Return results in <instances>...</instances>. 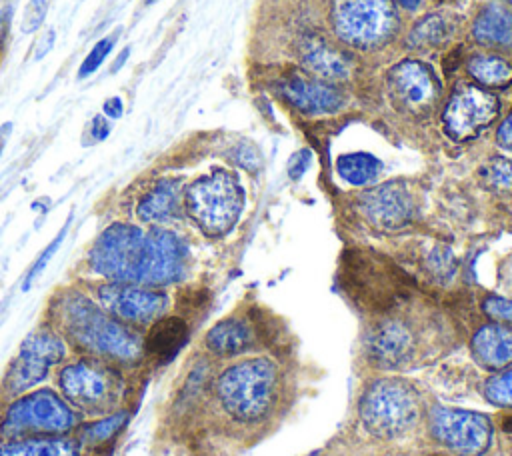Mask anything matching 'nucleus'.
I'll list each match as a JSON object with an SVG mask.
<instances>
[{
    "label": "nucleus",
    "instance_id": "f257e3e1",
    "mask_svg": "<svg viewBox=\"0 0 512 456\" xmlns=\"http://www.w3.org/2000/svg\"><path fill=\"white\" fill-rule=\"evenodd\" d=\"M50 320L52 328L86 356L116 366H136L144 360V336L80 292L68 290L56 296Z\"/></svg>",
    "mask_w": 512,
    "mask_h": 456
},
{
    "label": "nucleus",
    "instance_id": "f03ea898",
    "mask_svg": "<svg viewBox=\"0 0 512 456\" xmlns=\"http://www.w3.org/2000/svg\"><path fill=\"white\" fill-rule=\"evenodd\" d=\"M58 388L78 414H108L118 410L126 398V378L120 366L82 356L62 362L58 368Z\"/></svg>",
    "mask_w": 512,
    "mask_h": 456
},
{
    "label": "nucleus",
    "instance_id": "7ed1b4c3",
    "mask_svg": "<svg viewBox=\"0 0 512 456\" xmlns=\"http://www.w3.org/2000/svg\"><path fill=\"white\" fill-rule=\"evenodd\" d=\"M78 426L80 414L50 388L20 394L0 412V440L70 436Z\"/></svg>",
    "mask_w": 512,
    "mask_h": 456
},
{
    "label": "nucleus",
    "instance_id": "20e7f679",
    "mask_svg": "<svg viewBox=\"0 0 512 456\" xmlns=\"http://www.w3.org/2000/svg\"><path fill=\"white\" fill-rule=\"evenodd\" d=\"M278 394V368L266 358L228 366L216 380L220 406L236 420L254 422L266 416Z\"/></svg>",
    "mask_w": 512,
    "mask_h": 456
},
{
    "label": "nucleus",
    "instance_id": "39448f33",
    "mask_svg": "<svg viewBox=\"0 0 512 456\" xmlns=\"http://www.w3.org/2000/svg\"><path fill=\"white\" fill-rule=\"evenodd\" d=\"M150 250V232L116 222L96 238L88 254V266L112 282L146 286Z\"/></svg>",
    "mask_w": 512,
    "mask_h": 456
},
{
    "label": "nucleus",
    "instance_id": "423d86ee",
    "mask_svg": "<svg viewBox=\"0 0 512 456\" xmlns=\"http://www.w3.org/2000/svg\"><path fill=\"white\" fill-rule=\"evenodd\" d=\"M184 206L206 236L220 238L238 222L244 208V190L234 174L214 170L184 190Z\"/></svg>",
    "mask_w": 512,
    "mask_h": 456
},
{
    "label": "nucleus",
    "instance_id": "0eeeda50",
    "mask_svg": "<svg viewBox=\"0 0 512 456\" xmlns=\"http://www.w3.org/2000/svg\"><path fill=\"white\" fill-rule=\"evenodd\" d=\"M362 426L378 438H396L410 430L420 416V396L400 378L374 380L358 404Z\"/></svg>",
    "mask_w": 512,
    "mask_h": 456
},
{
    "label": "nucleus",
    "instance_id": "6e6552de",
    "mask_svg": "<svg viewBox=\"0 0 512 456\" xmlns=\"http://www.w3.org/2000/svg\"><path fill=\"white\" fill-rule=\"evenodd\" d=\"M332 28L336 36L356 48H376L398 30V12L392 0H332Z\"/></svg>",
    "mask_w": 512,
    "mask_h": 456
},
{
    "label": "nucleus",
    "instance_id": "1a4fd4ad",
    "mask_svg": "<svg viewBox=\"0 0 512 456\" xmlns=\"http://www.w3.org/2000/svg\"><path fill=\"white\" fill-rule=\"evenodd\" d=\"M342 284L358 306L384 312L408 296L400 272L374 254L358 252L344 264Z\"/></svg>",
    "mask_w": 512,
    "mask_h": 456
},
{
    "label": "nucleus",
    "instance_id": "9d476101",
    "mask_svg": "<svg viewBox=\"0 0 512 456\" xmlns=\"http://www.w3.org/2000/svg\"><path fill=\"white\" fill-rule=\"evenodd\" d=\"M500 112L498 98L476 82H458L442 110L444 134L454 142L474 140Z\"/></svg>",
    "mask_w": 512,
    "mask_h": 456
},
{
    "label": "nucleus",
    "instance_id": "9b49d317",
    "mask_svg": "<svg viewBox=\"0 0 512 456\" xmlns=\"http://www.w3.org/2000/svg\"><path fill=\"white\" fill-rule=\"evenodd\" d=\"M392 102L416 118L430 116L442 96V84L434 70L420 60H402L388 72Z\"/></svg>",
    "mask_w": 512,
    "mask_h": 456
},
{
    "label": "nucleus",
    "instance_id": "f8f14e48",
    "mask_svg": "<svg viewBox=\"0 0 512 456\" xmlns=\"http://www.w3.org/2000/svg\"><path fill=\"white\" fill-rule=\"evenodd\" d=\"M434 438L464 456H480L492 442V422L486 414L436 406L430 410Z\"/></svg>",
    "mask_w": 512,
    "mask_h": 456
},
{
    "label": "nucleus",
    "instance_id": "ddd939ff",
    "mask_svg": "<svg viewBox=\"0 0 512 456\" xmlns=\"http://www.w3.org/2000/svg\"><path fill=\"white\" fill-rule=\"evenodd\" d=\"M96 298L110 316L132 328L156 322L168 308V296L164 292L130 282L102 284L96 290Z\"/></svg>",
    "mask_w": 512,
    "mask_h": 456
},
{
    "label": "nucleus",
    "instance_id": "4468645a",
    "mask_svg": "<svg viewBox=\"0 0 512 456\" xmlns=\"http://www.w3.org/2000/svg\"><path fill=\"white\" fill-rule=\"evenodd\" d=\"M360 214L380 230L406 226L414 216V200L404 182H384L358 196Z\"/></svg>",
    "mask_w": 512,
    "mask_h": 456
},
{
    "label": "nucleus",
    "instance_id": "2eb2a0df",
    "mask_svg": "<svg viewBox=\"0 0 512 456\" xmlns=\"http://www.w3.org/2000/svg\"><path fill=\"white\" fill-rule=\"evenodd\" d=\"M282 98L304 114H336L346 104V94L334 82L316 76L292 74L280 84Z\"/></svg>",
    "mask_w": 512,
    "mask_h": 456
},
{
    "label": "nucleus",
    "instance_id": "dca6fc26",
    "mask_svg": "<svg viewBox=\"0 0 512 456\" xmlns=\"http://www.w3.org/2000/svg\"><path fill=\"white\" fill-rule=\"evenodd\" d=\"M150 266L146 276V286L158 288L172 284L184 276L186 270V244L180 236L170 230L154 228L150 230Z\"/></svg>",
    "mask_w": 512,
    "mask_h": 456
},
{
    "label": "nucleus",
    "instance_id": "f3484780",
    "mask_svg": "<svg viewBox=\"0 0 512 456\" xmlns=\"http://www.w3.org/2000/svg\"><path fill=\"white\" fill-rule=\"evenodd\" d=\"M414 334L400 320L382 322L368 338V354L380 368H398L410 360Z\"/></svg>",
    "mask_w": 512,
    "mask_h": 456
},
{
    "label": "nucleus",
    "instance_id": "a211bd4d",
    "mask_svg": "<svg viewBox=\"0 0 512 456\" xmlns=\"http://www.w3.org/2000/svg\"><path fill=\"white\" fill-rule=\"evenodd\" d=\"M300 60L312 76L326 82L348 78L352 68V60L346 52L318 36H306L300 42Z\"/></svg>",
    "mask_w": 512,
    "mask_h": 456
},
{
    "label": "nucleus",
    "instance_id": "6ab92c4d",
    "mask_svg": "<svg viewBox=\"0 0 512 456\" xmlns=\"http://www.w3.org/2000/svg\"><path fill=\"white\" fill-rule=\"evenodd\" d=\"M188 340V324L180 316H160L150 324L144 336V356L158 364H168L184 348Z\"/></svg>",
    "mask_w": 512,
    "mask_h": 456
},
{
    "label": "nucleus",
    "instance_id": "aec40b11",
    "mask_svg": "<svg viewBox=\"0 0 512 456\" xmlns=\"http://www.w3.org/2000/svg\"><path fill=\"white\" fill-rule=\"evenodd\" d=\"M474 360L486 370H502L512 364V328L504 324H486L470 340Z\"/></svg>",
    "mask_w": 512,
    "mask_h": 456
},
{
    "label": "nucleus",
    "instance_id": "412c9836",
    "mask_svg": "<svg viewBox=\"0 0 512 456\" xmlns=\"http://www.w3.org/2000/svg\"><path fill=\"white\" fill-rule=\"evenodd\" d=\"M52 366H48L46 362L34 358L28 352L18 350V354L12 358V362L8 364L4 378L0 382V394L6 400H12L20 394L30 392L32 388H36L40 382L46 380V376L50 374Z\"/></svg>",
    "mask_w": 512,
    "mask_h": 456
},
{
    "label": "nucleus",
    "instance_id": "4be33fe9",
    "mask_svg": "<svg viewBox=\"0 0 512 456\" xmlns=\"http://www.w3.org/2000/svg\"><path fill=\"white\" fill-rule=\"evenodd\" d=\"M182 206V186L180 180L164 178L152 186L138 202L136 214L142 222L158 224L178 216Z\"/></svg>",
    "mask_w": 512,
    "mask_h": 456
},
{
    "label": "nucleus",
    "instance_id": "5701e85b",
    "mask_svg": "<svg viewBox=\"0 0 512 456\" xmlns=\"http://www.w3.org/2000/svg\"><path fill=\"white\" fill-rule=\"evenodd\" d=\"M0 456H84V446L72 436L0 440Z\"/></svg>",
    "mask_w": 512,
    "mask_h": 456
},
{
    "label": "nucleus",
    "instance_id": "b1692460",
    "mask_svg": "<svg viewBox=\"0 0 512 456\" xmlns=\"http://www.w3.org/2000/svg\"><path fill=\"white\" fill-rule=\"evenodd\" d=\"M254 342V332L250 324L242 318H226L214 324L206 336V348L216 356H236L248 350Z\"/></svg>",
    "mask_w": 512,
    "mask_h": 456
},
{
    "label": "nucleus",
    "instance_id": "393cba45",
    "mask_svg": "<svg viewBox=\"0 0 512 456\" xmlns=\"http://www.w3.org/2000/svg\"><path fill=\"white\" fill-rule=\"evenodd\" d=\"M472 36L486 46H512V10L500 2L484 6L472 24Z\"/></svg>",
    "mask_w": 512,
    "mask_h": 456
},
{
    "label": "nucleus",
    "instance_id": "a878e982",
    "mask_svg": "<svg viewBox=\"0 0 512 456\" xmlns=\"http://www.w3.org/2000/svg\"><path fill=\"white\" fill-rule=\"evenodd\" d=\"M130 422V414L124 408H118L114 412L102 414L92 422L80 424L76 428V438L84 448H100L114 440Z\"/></svg>",
    "mask_w": 512,
    "mask_h": 456
},
{
    "label": "nucleus",
    "instance_id": "bb28decb",
    "mask_svg": "<svg viewBox=\"0 0 512 456\" xmlns=\"http://www.w3.org/2000/svg\"><path fill=\"white\" fill-rule=\"evenodd\" d=\"M468 74L484 88H506L512 82V64L500 56L476 54L468 60Z\"/></svg>",
    "mask_w": 512,
    "mask_h": 456
},
{
    "label": "nucleus",
    "instance_id": "cd10ccee",
    "mask_svg": "<svg viewBox=\"0 0 512 456\" xmlns=\"http://www.w3.org/2000/svg\"><path fill=\"white\" fill-rule=\"evenodd\" d=\"M336 168H338V174L348 184L366 186L378 178L382 170V162L368 152H350V154H342L336 160Z\"/></svg>",
    "mask_w": 512,
    "mask_h": 456
},
{
    "label": "nucleus",
    "instance_id": "c85d7f7f",
    "mask_svg": "<svg viewBox=\"0 0 512 456\" xmlns=\"http://www.w3.org/2000/svg\"><path fill=\"white\" fill-rule=\"evenodd\" d=\"M452 32V24L448 22L446 16L442 14H428L420 18L412 32L408 34V44L412 48H422V46H440L442 42L448 40Z\"/></svg>",
    "mask_w": 512,
    "mask_h": 456
},
{
    "label": "nucleus",
    "instance_id": "c756f323",
    "mask_svg": "<svg viewBox=\"0 0 512 456\" xmlns=\"http://www.w3.org/2000/svg\"><path fill=\"white\" fill-rule=\"evenodd\" d=\"M482 180L486 186L498 192H512V158L506 156H494L490 158L482 170H480Z\"/></svg>",
    "mask_w": 512,
    "mask_h": 456
},
{
    "label": "nucleus",
    "instance_id": "7c9ffc66",
    "mask_svg": "<svg viewBox=\"0 0 512 456\" xmlns=\"http://www.w3.org/2000/svg\"><path fill=\"white\" fill-rule=\"evenodd\" d=\"M70 222H72V214L68 216V220L64 222V226L58 230V234L54 236V240L40 252V256L32 262V266H30V270L26 272V276H24V282H22V290H28L32 284H34V280L44 272V268L48 266V262L52 260V256L58 252V248H60V244H62V240L66 238V234H68V228H70Z\"/></svg>",
    "mask_w": 512,
    "mask_h": 456
},
{
    "label": "nucleus",
    "instance_id": "2f4dec72",
    "mask_svg": "<svg viewBox=\"0 0 512 456\" xmlns=\"http://www.w3.org/2000/svg\"><path fill=\"white\" fill-rule=\"evenodd\" d=\"M484 394L492 404L512 408V368L488 378L484 384Z\"/></svg>",
    "mask_w": 512,
    "mask_h": 456
},
{
    "label": "nucleus",
    "instance_id": "473e14b6",
    "mask_svg": "<svg viewBox=\"0 0 512 456\" xmlns=\"http://www.w3.org/2000/svg\"><path fill=\"white\" fill-rule=\"evenodd\" d=\"M116 38H118V32H114V34H110V36L98 40L96 46H92V50L88 52V56L84 58V62H82L80 68H78V78H86V76H90L92 72H96V68L104 62V58L110 54L112 46L116 44Z\"/></svg>",
    "mask_w": 512,
    "mask_h": 456
},
{
    "label": "nucleus",
    "instance_id": "72a5a7b5",
    "mask_svg": "<svg viewBox=\"0 0 512 456\" xmlns=\"http://www.w3.org/2000/svg\"><path fill=\"white\" fill-rule=\"evenodd\" d=\"M482 310L496 322H500L504 326H512V300H506L500 296H490L482 302Z\"/></svg>",
    "mask_w": 512,
    "mask_h": 456
},
{
    "label": "nucleus",
    "instance_id": "f704fd0d",
    "mask_svg": "<svg viewBox=\"0 0 512 456\" xmlns=\"http://www.w3.org/2000/svg\"><path fill=\"white\" fill-rule=\"evenodd\" d=\"M48 2L50 0H30L26 10H24V18H22V32H34L44 16H46V10H48Z\"/></svg>",
    "mask_w": 512,
    "mask_h": 456
},
{
    "label": "nucleus",
    "instance_id": "c9c22d12",
    "mask_svg": "<svg viewBox=\"0 0 512 456\" xmlns=\"http://www.w3.org/2000/svg\"><path fill=\"white\" fill-rule=\"evenodd\" d=\"M232 156H234V160H236L242 168H246V170H250V172H256V170L260 168V164H262V158H260L258 148H256L254 144H250V142H240V144L234 148Z\"/></svg>",
    "mask_w": 512,
    "mask_h": 456
},
{
    "label": "nucleus",
    "instance_id": "e433bc0d",
    "mask_svg": "<svg viewBox=\"0 0 512 456\" xmlns=\"http://www.w3.org/2000/svg\"><path fill=\"white\" fill-rule=\"evenodd\" d=\"M312 164V152L310 150H298L292 158H290V162H288V174H290V178L292 180H298L306 170H308V166Z\"/></svg>",
    "mask_w": 512,
    "mask_h": 456
},
{
    "label": "nucleus",
    "instance_id": "4c0bfd02",
    "mask_svg": "<svg viewBox=\"0 0 512 456\" xmlns=\"http://www.w3.org/2000/svg\"><path fill=\"white\" fill-rule=\"evenodd\" d=\"M496 142L500 148L504 150H510L512 152V114L504 118V122L498 126V132H496Z\"/></svg>",
    "mask_w": 512,
    "mask_h": 456
},
{
    "label": "nucleus",
    "instance_id": "58836bf2",
    "mask_svg": "<svg viewBox=\"0 0 512 456\" xmlns=\"http://www.w3.org/2000/svg\"><path fill=\"white\" fill-rule=\"evenodd\" d=\"M108 134H110V124H108L102 116H96V118L92 120V136H94V140H96V142H98V140H104Z\"/></svg>",
    "mask_w": 512,
    "mask_h": 456
},
{
    "label": "nucleus",
    "instance_id": "ea45409f",
    "mask_svg": "<svg viewBox=\"0 0 512 456\" xmlns=\"http://www.w3.org/2000/svg\"><path fill=\"white\" fill-rule=\"evenodd\" d=\"M122 100L118 98V96H114V98H108L106 102H104V114L106 116H110V118H120L122 116Z\"/></svg>",
    "mask_w": 512,
    "mask_h": 456
},
{
    "label": "nucleus",
    "instance_id": "a19ab883",
    "mask_svg": "<svg viewBox=\"0 0 512 456\" xmlns=\"http://www.w3.org/2000/svg\"><path fill=\"white\" fill-rule=\"evenodd\" d=\"M8 28H10V8H6V10L0 12V50H2L4 42H6Z\"/></svg>",
    "mask_w": 512,
    "mask_h": 456
},
{
    "label": "nucleus",
    "instance_id": "79ce46f5",
    "mask_svg": "<svg viewBox=\"0 0 512 456\" xmlns=\"http://www.w3.org/2000/svg\"><path fill=\"white\" fill-rule=\"evenodd\" d=\"M52 42H54V32L50 30V32L40 40V50L36 52V58H42V56L52 48Z\"/></svg>",
    "mask_w": 512,
    "mask_h": 456
},
{
    "label": "nucleus",
    "instance_id": "37998d69",
    "mask_svg": "<svg viewBox=\"0 0 512 456\" xmlns=\"http://www.w3.org/2000/svg\"><path fill=\"white\" fill-rule=\"evenodd\" d=\"M10 132H12V124H10V122H6V124L0 126V154H2V150H4V146H6V140H8Z\"/></svg>",
    "mask_w": 512,
    "mask_h": 456
},
{
    "label": "nucleus",
    "instance_id": "c03bdc74",
    "mask_svg": "<svg viewBox=\"0 0 512 456\" xmlns=\"http://www.w3.org/2000/svg\"><path fill=\"white\" fill-rule=\"evenodd\" d=\"M128 56H130V48H124V50L118 54V58H116V62H114V66H112L110 72H118V70L124 66V62H126Z\"/></svg>",
    "mask_w": 512,
    "mask_h": 456
},
{
    "label": "nucleus",
    "instance_id": "a18cd8bd",
    "mask_svg": "<svg viewBox=\"0 0 512 456\" xmlns=\"http://www.w3.org/2000/svg\"><path fill=\"white\" fill-rule=\"evenodd\" d=\"M420 2H422V0H398V4H400L402 8H406V10H416V8L420 6Z\"/></svg>",
    "mask_w": 512,
    "mask_h": 456
},
{
    "label": "nucleus",
    "instance_id": "49530a36",
    "mask_svg": "<svg viewBox=\"0 0 512 456\" xmlns=\"http://www.w3.org/2000/svg\"><path fill=\"white\" fill-rule=\"evenodd\" d=\"M504 2H506V4H512V0H504Z\"/></svg>",
    "mask_w": 512,
    "mask_h": 456
},
{
    "label": "nucleus",
    "instance_id": "de8ad7c7",
    "mask_svg": "<svg viewBox=\"0 0 512 456\" xmlns=\"http://www.w3.org/2000/svg\"><path fill=\"white\" fill-rule=\"evenodd\" d=\"M152 2H156V0H148V4H152Z\"/></svg>",
    "mask_w": 512,
    "mask_h": 456
}]
</instances>
